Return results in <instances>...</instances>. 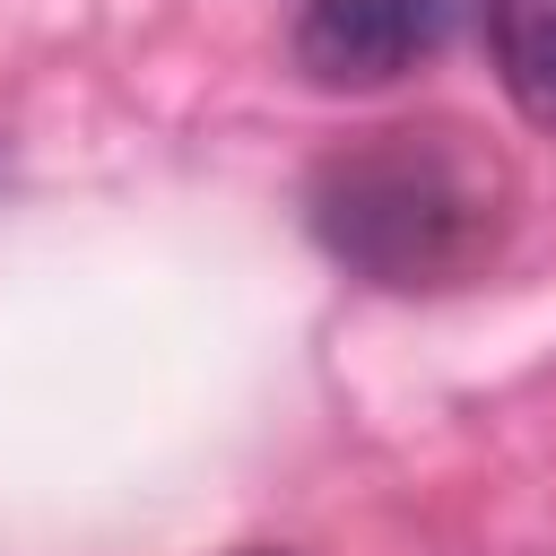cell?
Returning <instances> with one entry per match:
<instances>
[{
  "mask_svg": "<svg viewBox=\"0 0 556 556\" xmlns=\"http://www.w3.org/2000/svg\"><path fill=\"white\" fill-rule=\"evenodd\" d=\"M486 35L521 122L556 130V0H486Z\"/></svg>",
  "mask_w": 556,
  "mask_h": 556,
  "instance_id": "3",
  "label": "cell"
},
{
  "mask_svg": "<svg viewBox=\"0 0 556 556\" xmlns=\"http://www.w3.org/2000/svg\"><path fill=\"white\" fill-rule=\"evenodd\" d=\"M460 0H295V52L321 87H382L452 35Z\"/></svg>",
  "mask_w": 556,
  "mask_h": 556,
  "instance_id": "2",
  "label": "cell"
},
{
  "mask_svg": "<svg viewBox=\"0 0 556 556\" xmlns=\"http://www.w3.org/2000/svg\"><path fill=\"white\" fill-rule=\"evenodd\" d=\"M504 208H513L504 165L452 122L365 130L313 182V235L348 269H365L382 287H452V278H469L495 252Z\"/></svg>",
  "mask_w": 556,
  "mask_h": 556,
  "instance_id": "1",
  "label": "cell"
}]
</instances>
